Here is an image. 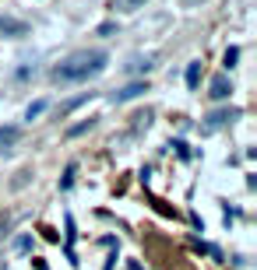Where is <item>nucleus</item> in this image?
Returning <instances> with one entry per match:
<instances>
[{"instance_id":"nucleus-1","label":"nucleus","mask_w":257,"mask_h":270,"mask_svg":"<svg viewBox=\"0 0 257 270\" xmlns=\"http://www.w3.org/2000/svg\"><path fill=\"white\" fill-rule=\"evenodd\" d=\"M106 67H109L106 49H78V53H71L67 60H60L50 70V77L57 84H78V81H88V77H99Z\"/></svg>"},{"instance_id":"nucleus-2","label":"nucleus","mask_w":257,"mask_h":270,"mask_svg":"<svg viewBox=\"0 0 257 270\" xmlns=\"http://www.w3.org/2000/svg\"><path fill=\"white\" fill-rule=\"evenodd\" d=\"M32 28H28V21H21V18H11V14H0V35L4 39H25Z\"/></svg>"},{"instance_id":"nucleus-3","label":"nucleus","mask_w":257,"mask_h":270,"mask_svg":"<svg viewBox=\"0 0 257 270\" xmlns=\"http://www.w3.org/2000/svg\"><path fill=\"white\" fill-rule=\"evenodd\" d=\"M233 95V81L226 77V74H219V77H211V84H208V98H215V102H222V98H229Z\"/></svg>"},{"instance_id":"nucleus-4","label":"nucleus","mask_w":257,"mask_h":270,"mask_svg":"<svg viewBox=\"0 0 257 270\" xmlns=\"http://www.w3.org/2000/svg\"><path fill=\"white\" fill-rule=\"evenodd\" d=\"M145 91H148L145 81H131V84H123L120 91H113V102H131V98H138V95H145Z\"/></svg>"},{"instance_id":"nucleus-5","label":"nucleus","mask_w":257,"mask_h":270,"mask_svg":"<svg viewBox=\"0 0 257 270\" xmlns=\"http://www.w3.org/2000/svg\"><path fill=\"white\" fill-rule=\"evenodd\" d=\"M236 116H240V109H222V113H211L204 127H208V130H219V127H226V123H233Z\"/></svg>"},{"instance_id":"nucleus-6","label":"nucleus","mask_w":257,"mask_h":270,"mask_svg":"<svg viewBox=\"0 0 257 270\" xmlns=\"http://www.w3.org/2000/svg\"><path fill=\"white\" fill-rule=\"evenodd\" d=\"M18 137H21V130H18V127H0V151L14 147V144H18Z\"/></svg>"},{"instance_id":"nucleus-7","label":"nucleus","mask_w":257,"mask_h":270,"mask_svg":"<svg viewBox=\"0 0 257 270\" xmlns=\"http://www.w3.org/2000/svg\"><path fill=\"white\" fill-rule=\"evenodd\" d=\"M197 84H201V60L187 64V88H190V91H197Z\"/></svg>"},{"instance_id":"nucleus-8","label":"nucleus","mask_w":257,"mask_h":270,"mask_svg":"<svg viewBox=\"0 0 257 270\" xmlns=\"http://www.w3.org/2000/svg\"><path fill=\"white\" fill-rule=\"evenodd\" d=\"M46 109H50V102H46V98H39V102H32V105L25 109V120L32 123V120H39V116H42Z\"/></svg>"},{"instance_id":"nucleus-9","label":"nucleus","mask_w":257,"mask_h":270,"mask_svg":"<svg viewBox=\"0 0 257 270\" xmlns=\"http://www.w3.org/2000/svg\"><path fill=\"white\" fill-rule=\"evenodd\" d=\"M88 98H95V91H85V95H78V98H71L67 105H60V116H67V113H74L78 105H85Z\"/></svg>"},{"instance_id":"nucleus-10","label":"nucleus","mask_w":257,"mask_h":270,"mask_svg":"<svg viewBox=\"0 0 257 270\" xmlns=\"http://www.w3.org/2000/svg\"><path fill=\"white\" fill-rule=\"evenodd\" d=\"M148 0H113V7L120 11V14H131V11H138V7H145Z\"/></svg>"},{"instance_id":"nucleus-11","label":"nucleus","mask_w":257,"mask_h":270,"mask_svg":"<svg viewBox=\"0 0 257 270\" xmlns=\"http://www.w3.org/2000/svg\"><path fill=\"white\" fill-rule=\"evenodd\" d=\"M74 176H78V165L71 161V165L64 169V176H60V190H71V186H74Z\"/></svg>"},{"instance_id":"nucleus-12","label":"nucleus","mask_w":257,"mask_h":270,"mask_svg":"<svg viewBox=\"0 0 257 270\" xmlns=\"http://www.w3.org/2000/svg\"><path fill=\"white\" fill-rule=\"evenodd\" d=\"M95 127V120H81V123H74V127H67V137H81V134H88Z\"/></svg>"},{"instance_id":"nucleus-13","label":"nucleus","mask_w":257,"mask_h":270,"mask_svg":"<svg viewBox=\"0 0 257 270\" xmlns=\"http://www.w3.org/2000/svg\"><path fill=\"white\" fill-rule=\"evenodd\" d=\"M236 60H240V46H229V49H226V57H222L226 70H233V67H236Z\"/></svg>"},{"instance_id":"nucleus-14","label":"nucleus","mask_w":257,"mask_h":270,"mask_svg":"<svg viewBox=\"0 0 257 270\" xmlns=\"http://www.w3.org/2000/svg\"><path fill=\"white\" fill-rule=\"evenodd\" d=\"M127 70H152V60H148V57H145V60H141V57H134V60L127 64Z\"/></svg>"},{"instance_id":"nucleus-15","label":"nucleus","mask_w":257,"mask_h":270,"mask_svg":"<svg viewBox=\"0 0 257 270\" xmlns=\"http://www.w3.org/2000/svg\"><path fill=\"white\" fill-rule=\"evenodd\" d=\"M32 74H35V64H21L18 74H14V81H25V77H32Z\"/></svg>"},{"instance_id":"nucleus-16","label":"nucleus","mask_w":257,"mask_h":270,"mask_svg":"<svg viewBox=\"0 0 257 270\" xmlns=\"http://www.w3.org/2000/svg\"><path fill=\"white\" fill-rule=\"evenodd\" d=\"M173 147H176V154H180V158H190V151H187V144H183V140H173Z\"/></svg>"},{"instance_id":"nucleus-17","label":"nucleus","mask_w":257,"mask_h":270,"mask_svg":"<svg viewBox=\"0 0 257 270\" xmlns=\"http://www.w3.org/2000/svg\"><path fill=\"white\" fill-rule=\"evenodd\" d=\"M113 32H116V25H113V21H106V25H99V35H113Z\"/></svg>"},{"instance_id":"nucleus-18","label":"nucleus","mask_w":257,"mask_h":270,"mask_svg":"<svg viewBox=\"0 0 257 270\" xmlns=\"http://www.w3.org/2000/svg\"><path fill=\"white\" fill-rule=\"evenodd\" d=\"M74 235H78L74 232V218H67V242H74Z\"/></svg>"},{"instance_id":"nucleus-19","label":"nucleus","mask_w":257,"mask_h":270,"mask_svg":"<svg viewBox=\"0 0 257 270\" xmlns=\"http://www.w3.org/2000/svg\"><path fill=\"white\" fill-rule=\"evenodd\" d=\"M204 0H180V7H201Z\"/></svg>"}]
</instances>
